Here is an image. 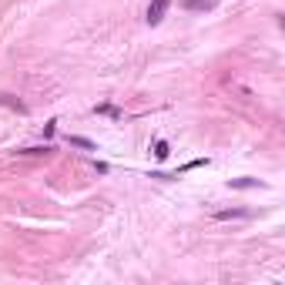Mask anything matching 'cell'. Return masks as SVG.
I'll list each match as a JSON object with an SVG mask.
<instances>
[{
	"instance_id": "obj_1",
	"label": "cell",
	"mask_w": 285,
	"mask_h": 285,
	"mask_svg": "<svg viewBox=\"0 0 285 285\" xmlns=\"http://www.w3.org/2000/svg\"><path fill=\"white\" fill-rule=\"evenodd\" d=\"M168 4H171V0H151V4H148V17H144V21L151 24V27H158V24L165 21Z\"/></svg>"
},
{
	"instance_id": "obj_2",
	"label": "cell",
	"mask_w": 285,
	"mask_h": 285,
	"mask_svg": "<svg viewBox=\"0 0 285 285\" xmlns=\"http://www.w3.org/2000/svg\"><path fill=\"white\" fill-rule=\"evenodd\" d=\"M252 211L248 208H221V211H215V218L218 221H228V218H248Z\"/></svg>"
},
{
	"instance_id": "obj_3",
	"label": "cell",
	"mask_w": 285,
	"mask_h": 285,
	"mask_svg": "<svg viewBox=\"0 0 285 285\" xmlns=\"http://www.w3.org/2000/svg\"><path fill=\"white\" fill-rule=\"evenodd\" d=\"M0 104H4V108H11V111H17V114H27V104L17 101L14 94H0Z\"/></svg>"
},
{
	"instance_id": "obj_4",
	"label": "cell",
	"mask_w": 285,
	"mask_h": 285,
	"mask_svg": "<svg viewBox=\"0 0 285 285\" xmlns=\"http://www.w3.org/2000/svg\"><path fill=\"white\" fill-rule=\"evenodd\" d=\"M228 188H265V185L258 181V178H231Z\"/></svg>"
},
{
	"instance_id": "obj_5",
	"label": "cell",
	"mask_w": 285,
	"mask_h": 285,
	"mask_svg": "<svg viewBox=\"0 0 285 285\" xmlns=\"http://www.w3.org/2000/svg\"><path fill=\"white\" fill-rule=\"evenodd\" d=\"M67 141L74 144V148H84V151H94V141H88V138H81V134H71Z\"/></svg>"
},
{
	"instance_id": "obj_6",
	"label": "cell",
	"mask_w": 285,
	"mask_h": 285,
	"mask_svg": "<svg viewBox=\"0 0 285 285\" xmlns=\"http://www.w3.org/2000/svg\"><path fill=\"white\" fill-rule=\"evenodd\" d=\"M181 7H185V11H208V7H211V0H185Z\"/></svg>"
},
{
	"instance_id": "obj_7",
	"label": "cell",
	"mask_w": 285,
	"mask_h": 285,
	"mask_svg": "<svg viewBox=\"0 0 285 285\" xmlns=\"http://www.w3.org/2000/svg\"><path fill=\"white\" fill-rule=\"evenodd\" d=\"M168 154H171V148H168V141H158V144H154V158H158V161H165Z\"/></svg>"
},
{
	"instance_id": "obj_8",
	"label": "cell",
	"mask_w": 285,
	"mask_h": 285,
	"mask_svg": "<svg viewBox=\"0 0 285 285\" xmlns=\"http://www.w3.org/2000/svg\"><path fill=\"white\" fill-rule=\"evenodd\" d=\"M94 111H98V114H111V118H121V111H118V108H111V104H98Z\"/></svg>"
},
{
	"instance_id": "obj_9",
	"label": "cell",
	"mask_w": 285,
	"mask_h": 285,
	"mask_svg": "<svg viewBox=\"0 0 285 285\" xmlns=\"http://www.w3.org/2000/svg\"><path fill=\"white\" fill-rule=\"evenodd\" d=\"M47 151H51V148H47V144H44V148H24L21 154H47Z\"/></svg>"
}]
</instances>
